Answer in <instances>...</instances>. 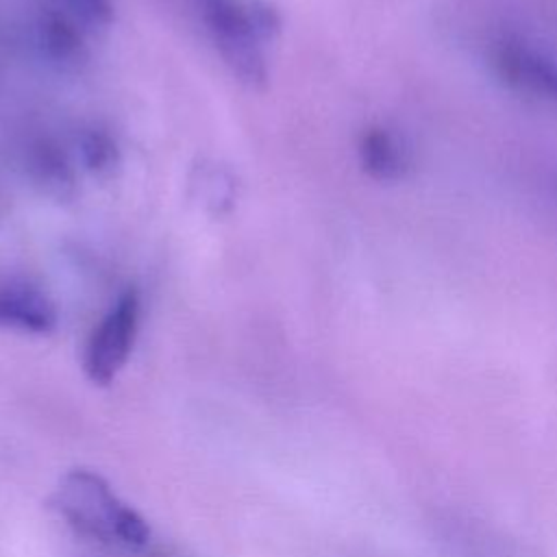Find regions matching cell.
I'll use <instances>...</instances> for the list:
<instances>
[{
	"label": "cell",
	"instance_id": "obj_10",
	"mask_svg": "<svg viewBox=\"0 0 557 557\" xmlns=\"http://www.w3.org/2000/svg\"><path fill=\"white\" fill-rule=\"evenodd\" d=\"M248 11H250V22L252 28L257 33V37L265 44L270 39H274L281 30V17L276 13V9L263 0H250L248 2Z\"/></svg>",
	"mask_w": 557,
	"mask_h": 557
},
{
	"label": "cell",
	"instance_id": "obj_11",
	"mask_svg": "<svg viewBox=\"0 0 557 557\" xmlns=\"http://www.w3.org/2000/svg\"><path fill=\"white\" fill-rule=\"evenodd\" d=\"M65 4L87 26H107L113 20L111 0H65Z\"/></svg>",
	"mask_w": 557,
	"mask_h": 557
},
{
	"label": "cell",
	"instance_id": "obj_7",
	"mask_svg": "<svg viewBox=\"0 0 557 557\" xmlns=\"http://www.w3.org/2000/svg\"><path fill=\"white\" fill-rule=\"evenodd\" d=\"M357 157L363 172L374 181H398L411 165L405 141L385 126H368L357 141Z\"/></svg>",
	"mask_w": 557,
	"mask_h": 557
},
{
	"label": "cell",
	"instance_id": "obj_2",
	"mask_svg": "<svg viewBox=\"0 0 557 557\" xmlns=\"http://www.w3.org/2000/svg\"><path fill=\"white\" fill-rule=\"evenodd\" d=\"M194 7L231 72L250 87H263L268 65L263 41L257 37L248 2L242 0H194Z\"/></svg>",
	"mask_w": 557,
	"mask_h": 557
},
{
	"label": "cell",
	"instance_id": "obj_1",
	"mask_svg": "<svg viewBox=\"0 0 557 557\" xmlns=\"http://www.w3.org/2000/svg\"><path fill=\"white\" fill-rule=\"evenodd\" d=\"M50 507L78 535L100 544L144 548L150 540L146 518L120 500L102 474L87 468H74L61 476Z\"/></svg>",
	"mask_w": 557,
	"mask_h": 557
},
{
	"label": "cell",
	"instance_id": "obj_6",
	"mask_svg": "<svg viewBox=\"0 0 557 557\" xmlns=\"http://www.w3.org/2000/svg\"><path fill=\"white\" fill-rule=\"evenodd\" d=\"M24 165L28 178L57 200L74 196L76 174L70 154L50 137H37L26 146Z\"/></svg>",
	"mask_w": 557,
	"mask_h": 557
},
{
	"label": "cell",
	"instance_id": "obj_5",
	"mask_svg": "<svg viewBox=\"0 0 557 557\" xmlns=\"http://www.w3.org/2000/svg\"><path fill=\"white\" fill-rule=\"evenodd\" d=\"M57 326L52 300L30 283L0 285V329L46 335Z\"/></svg>",
	"mask_w": 557,
	"mask_h": 557
},
{
	"label": "cell",
	"instance_id": "obj_12",
	"mask_svg": "<svg viewBox=\"0 0 557 557\" xmlns=\"http://www.w3.org/2000/svg\"><path fill=\"white\" fill-rule=\"evenodd\" d=\"M150 557H172V555L170 553H152Z\"/></svg>",
	"mask_w": 557,
	"mask_h": 557
},
{
	"label": "cell",
	"instance_id": "obj_8",
	"mask_svg": "<svg viewBox=\"0 0 557 557\" xmlns=\"http://www.w3.org/2000/svg\"><path fill=\"white\" fill-rule=\"evenodd\" d=\"M76 150L85 170L100 178L111 176L122 163L117 141L98 126H87L76 133Z\"/></svg>",
	"mask_w": 557,
	"mask_h": 557
},
{
	"label": "cell",
	"instance_id": "obj_9",
	"mask_svg": "<svg viewBox=\"0 0 557 557\" xmlns=\"http://www.w3.org/2000/svg\"><path fill=\"white\" fill-rule=\"evenodd\" d=\"M39 41L57 63H76L83 57V37L65 15L46 13L39 20Z\"/></svg>",
	"mask_w": 557,
	"mask_h": 557
},
{
	"label": "cell",
	"instance_id": "obj_4",
	"mask_svg": "<svg viewBox=\"0 0 557 557\" xmlns=\"http://www.w3.org/2000/svg\"><path fill=\"white\" fill-rule=\"evenodd\" d=\"M496 78L518 96L557 107V61L520 35H500L490 46Z\"/></svg>",
	"mask_w": 557,
	"mask_h": 557
},
{
	"label": "cell",
	"instance_id": "obj_3",
	"mask_svg": "<svg viewBox=\"0 0 557 557\" xmlns=\"http://www.w3.org/2000/svg\"><path fill=\"white\" fill-rule=\"evenodd\" d=\"M139 315L141 298L137 289H126L91 331L83 352V372L94 385H109L126 366L137 339Z\"/></svg>",
	"mask_w": 557,
	"mask_h": 557
}]
</instances>
